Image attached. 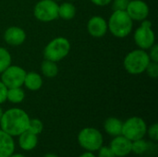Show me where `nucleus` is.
I'll return each mask as SVG.
<instances>
[{"label":"nucleus","mask_w":158,"mask_h":157,"mask_svg":"<svg viewBox=\"0 0 158 157\" xmlns=\"http://www.w3.org/2000/svg\"><path fill=\"white\" fill-rule=\"evenodd\" d=\"M30 119L29 115L23 109L13 107L3 113L0 128L10 136L18 137L28 130Z\"/></svg>","instance_id":"obj_1"},{"label":"nucleus","mask_w":158,"mask_h":157,"mask_svg":"<svg viewBox=\"0 0 158 157\" xmlns=\"http://www.w3.org/2000/svg\"><path fill=\"white\" fill-rule=\"evenodd\" d=\"M133 27V20L128 15L126 10H116L111 14L107 22L109 31L117 38L128 36Z\"/></svg>","instance_id":"obj_2"},{"label":"nucleus","mask_w":158,"mask_h":157,"mask_svg":"<svg viewBox=\"0 0 158 157\" xmlns=\"http://www.w3.org/2000/svg\"><path fill=\"white\" fill-rule=\"evenodd\" d=\"M77 140L80 146L87 152H97L104 145L103 134L100 130L92 127L81 130Z\"/></svg>","instance_id":"obj_3"},{"label":"nucleus","mask_w":158,"mask_h":157,"mask_svg":"<svg viewBox=\"0 0 158 157\" xmlns=\"http://www.w3.org/2000/svg\"><path fill=\"white\" fill-rule=\"evenodd\" d=\"M150 61L148 53L143 49H135L125 56L123 64L125 69L129 73L138 75L145 71Z\"/></svg>","instance_id":"obj_4"},{"label":"nucleus","mask_w":158,"mask_h":157,"mask_svg":"<svg viewBox=\"0 0 158 157\" xmlns=\"http://www.w3.org/2000/svg\"><path fill=\"white\" fill-rule=\"evenodd\" d=\"M70 51V43L65 37H56L50 41L44 50V59L58 62L65 58Z\"/></svg>","instance_id":"obj_5"},{"label":"nucleus","mask_w":158,"mask_h":157,"mask_svg":"<svg viewBox=\"0 0 158 157\" xmlns=\"http://www.w3.org/2000/svg\"><path fill=\"white\" fill-rule=\"evenodd\" d=\"M146 122L140 117H131L122 123L121 135L134 142L144 138L146 135Z\"/></svg>","instance_id":"obj_6"},{"label":"nucleus","mask_w":158,"mask_h":157,"mask_svg":"<svg viewBox=\"0 0 158 157\" xmlns=\"http://www.w3.org/2000/svg\"><path fill=\"white\" fill-rule=\"evenodd\" d=\"M33 14L40 21H53L58 18V5L55 0H40L34 6Z\"/></svg>","instance_id":"obj_7"},{"label":"nucleus","mask_w":158,"mask_h":157,"mask_svg":"<svg viewBox=\"0 0 158 157\" xmlns=\"http://www.w3.org/2000/svg\"><path fill=\"white\" fill-rule=\"evenodd\" d=\"M134 41L140 49H149L156 41L155 32L152 30V23L149 20H143L141 26L137 28L134 33Z\"/></svg>","instance_id":"obj_8"},{"label":"nucleus","mask_w":158,"mask_h":157,"mask_svg":"<svg viewBox=\"0 0 158 157\" xmlns=\"http://www.w3.org/2000/svg\"><path fill=\"white\" fill-rule=\"evenodd\" d=\"M26 73L27 72L21 67L10 65L1 73V81L7 89L21 87L24 83Z\"/></svg>","instance_id":"obj_9"},{"label":"nucleus","mask_w":158,"mask_h":157,"mask_svg":"<svg viewBox=\"0 0 158 157\" xmlns=\"http://www.w3.org/2000/svg\"><path fill=\"white\" fill-rule=\"evenodd\" d=\"M126 12L132 20L143 21L149 15V6L143 0H131L126 8Z\"/></svg>","instance_id":"obj_10"},{"label":"nucleus","mask_w":158,"mask_h":157,"mask_svg":"<svg viewBox=\"0 0 158 157\" xmlns=\"http://www.w3.org/2000/svg\"><path fill=\"white\" fill-rule=\"evenodd\" d=\"M132 142L128 140L123 135L113 137L110 142L109 148L112 150L116 157H126L131 153Z\"/></svg>","instance_id":"obj_11"},{"label":"nucleus","mask_w":158,"mask_h":157,"mask_svg":"<svg viewBox=\"0 0 158 157\" xmlns=\"http://www.w3.org/2000/svg\"><path fill=\"white\" fill-rule=\"evenodd\" d=\"M87 30L91 36L94 38H101L108 31L107 22L101 16H94L87 23Z\"/></svg>","instance_id":"obj_12"},{"label":"nucleus","mask_w":158,"mask_h":157,"mask_svg":"<svg viewBox=\"0 0 158 157\" xmlns=\"http://www.w3.org/2000/svg\"><path fill=\"white\" fill-rule=\"evenodd\" d=\"M4 39L6 43L12 46H19L25 42L26 33L23 29L12 26L7 28L4 33Z\"/></svg>","instance_id":"obj_13"},{"label":"nucleus","mask_w":158,"mask_h":157,"mask_svg":"<svg viewBox=\"0 0 158 157\" xmlns=\"http://www.w3.org/2000/svg\"><path fill=\"white\" fill-rule=\"evenodd\" d=\"M15 148L13 137L0 129V157H9L15 153Z\"/></svg>","instance_id":"obj_14"},{"label":"nucleus","mask_w":158,"mask_h":157,"mask_svg":"<svg viewBox=\"0 0 158 157\" xmlns=\"http://www.w3.org/2000/svg\"><path fill=\"white\" fill-rule=\"evenodd\" d=\"M18 137H19V140H18L19 146L23 151H26V152L32 151L38 145V143H39L38 135H35L30 132L29 130L22 132Z\"/></svg>","instance_id":"obj_15"},{"label":"nucleus","mask_w":158,"mask_h":157,"mask_svg":"<svg viewBox=\"0 0 158 157\" xmlns=\"http://www.w3.org/2000/svg\"><path fill=\"white\" fill-rule=\"evenodd\" d=\"M131 153L137 155H143L148 153H156V144L155 142H147L143 138L132 142Z\"/></svg>","instance_id":"obj_16"},{"label":"nucleus","mask_w":158,"mask_h":157,"mask_svg":"<svg viewBox=\"0 0 158 157\" xmlns=\"http://www.w3.org/2000/svg\"><path fill=\"white\" fill-rule=\"evenodd\" d=\"M122 123L123 122L118 118H114V117L108 118L104 122V130L109 136L112 137L121 135Z\"/></svg>","instance_id":"obj_17"},{"label":"nucleus","mask_w":158,"mask_h":157,"mask_svg":"<svg viewBox=\"0 0 158 157\" xmlns=\"http://www.w3.org/2000/svg\"><path fill=\"white\" fill-rule=\"evenodd\" d=\"M25 87L30 91H38L43 85V79L37 72H28L26 73L24 83Z\"/></svg>","instance_id":"obj_18"},{"label":"nucleus","mask_w":158,"mask_h":157,"mask_svg":"<svg viewBox=\"0 0 158 157\" xmlns=\"http://www.w3.org/2000/svg\"><path fill=\"white\" fill-rule=\"evenodd\" d=\"M76 15V7L70 2L62 3L58 6V18H61L66 20L73 19Z\"/></svg>","instance_id":"obj_19"},{"label":"nucleus","mask_w":158,"mask_h":157,"mask_svg":"<svg viewBox=\"0 0 158 157\" xmlns=\"http://www.w3.org/2000/svg\"><path fill=\"white\" fill-rule=\"evenodd\" d=\"M41 70H42V73L47 78H54L58 73V68H57L56 62H54L48 59H44L42 62Z\"/></svg>","instance_id":"obj_20"},{"label":"nucleus","mask_w":158,"mask_h":157,"mask_svg":"<svg viewBox=\"0 0 158 157\" xmlns=\"http://www.w3.org/2000/svg\"><path fill=\"white\" fill-rule=\"evenodd\" d=\"M25 98V93L21 89V87L16 88H9L7 89L6 93V100L12 104H19Z\"/></svg>","instance_id":"obj_21"},{"label":"nucleus","mask_w":158,"mask_h":157,"mask_svg":"<svg viewBox=\"0 0 158 157\" xmlns=\"http://www.w3.org/2000/svg\"><path fill=\"white\" fill-rule=\"evenodd\" d=\"M11 65L10 53L4 47H0V74Z\"/></svg>","instance_id":"obj_22"},{"label":"nucleus","mask_w":158,"mask_h":157,"mask_svg":"<svg viewBox=\"0 0 158 157\" xmlns=\"http://www.w3.org/2000/svg\"><path fill=\"white\" fill-rule=\"evenodd\" d=\"M43 130H44V124L40 119H38V118H31L30 119L27 130H29L30 132H31L35 135H39L42 133Z\"/></svg>","instance_id":"obj_23"},{"label":"nucleus","mask_w":158,"mask_h":157,"mask_svg":"<svg viewBox=\"0 0 158 157\" xmlns=\"http://www.w3.org/2000/svg\"><path fill=\"white\" fill-rule=\"evenodd\" d=\"M145 71L147 73V75L151 78H157L158 77V64L157 62H153L150 61L147 68H145Z\"/></svg>","instance_id":"obj_24"},{"label":"nucleus","mask_w":158,"mask_h":157,"mask_svg":"<svg viewBox=\"0 0 158 157\" xmlns=\"http://www.w3.org/2000/svg\"><path fill=\"white\" fill-rule=\"evenodd\" d=\"M146 134L149 136L150 140L152 142H157L158 141V124L157 123H154L153 125H151L149 128H147L146 130Z\"/></svg>","instance_id":"obj_25"},{"label":"nucleus","mask_w":158,"mask_h":157,"mask_svg":"<svg viewBox=\"0 0 158 157\" xmlns=\"http://www.w3.org/2000/svg\"><path fill=\"white\" fill-rule=\"evenodd\" d=\"M131 0H112V9L116 10H126Z\"/></svg>","instance_id":"obj_26"},{"label":"nucleus","mask_w":158,"mask_h":157,"mask_svg":"<svg viewBox=\"0 0 158 157\" xmlns=\"http://www.w3.org/2000/svg\"><path fill=\"white\" fill-rule=\"evenodd\" d=\"M97 154V157H116L114 155V153L112 152V150L109 148V146H102L98 151Z\"/></svg>","instance_id":"obj_27"},{"label":"nucleus","mask_w":158,"mask_h":157,"mask_svg":"<svg viewBox=\"0 0 158 157\" xmlns=\"http://www.w3.org/2000/svg\"><path fill=\"white\" fill-rule=\"evenodd\" d=\"M149 49L150 52L148 53V56L150 57V60L158 63V45L156 43H154Z\"/></svg>","instance_id":"obj_28"},{"label":"nucleus","mask_w":158,"mask_h":157,"mask_svg":"<svg viewBox=\"0 0 158 157\" xmlns=\"http://www.w3.org/2000/svg\"><path fill=\"white\" fill-rule=\"evenodd\" d=\"M7 87L0 81V105L6 101Z\"/></svg>","instance_id":"obj_29"},{"label":"nucleus","mask_w":158,"mask_h":157,"mask_svg":"<svg viewBox=\"0 0 158 157\" xmlns=\"http://www.w3.org/2000/svg\"><path fill=\"white\" fill-rule=\"evenodd\" d=\"M91 2L96 6H106L108 4H110L112 2V0H91Z\"/></svg>","instance_id":"obj_30"},{"label":"nucleus","mask_w":158,"mask_h":157,"mask_svg":"<svg viewBox=\"0 0 158 157\" xmlns=\"http://www.w3.org/2000/svg\"><path fill=\"white\" fill-rule=\"evenodd\" d=\"M79 157H97L94 153H92V152H85V153H83V154H81V155Z\"/></svg>","instance_id":"obj_31"},{"label":"nucleus","mask_w":158,"mask_h":157,"mask_svg":"<svg viewBox=\"0 0 158 157\" xmlns=\"http://www.w3.org/2000/svg\"><path fill=\"white\" fill-rule=\"evenodd\" d=\"M9 157H27L22 154H12Z\"/></svg>","instance_id":"obj_32"},{"label":"nucleus","mask_w":158,"mask_h":157,"mask_svg":"<svg viewBox=\"0 0 158 157\" xmlns=\"http://www.w3.org/2000/svg\"><path fill=\"white\" fill-rule=\"evenodd\" d=\"M44 157H59L58 155H55V154H52V153H48V154H46V155H44Z\"/></svg>","instance_id":"obj_33"},{"label":"nucleus","mask_w":158,"mask_h":157,"mask_svg":"<svg viewBox=\"0 0 158 157\" xmlns=\"http://www.w3.org/2000/svg\"><path fill=\"white\" fill-rule=\"evenodd\" d=\"M3 113H4V111H3V109H2V107H1V105H0V120H1V118H2V116H3Z\"/></svg>","instance_id":"obj_34"},{"label":"nucleus","mask_w":158,"mask_h":157,"mask_svg":"<svg viewBox=\"0 0 158 157\" xmlns=\"http://www.w3.org/2000/svg\"><path fill=\"white\" fill-rule=\"evenodd\" d=\"M69 1H74V0H69Z\"/></svg>","instance_id":"obj_35"}]
</instances>
